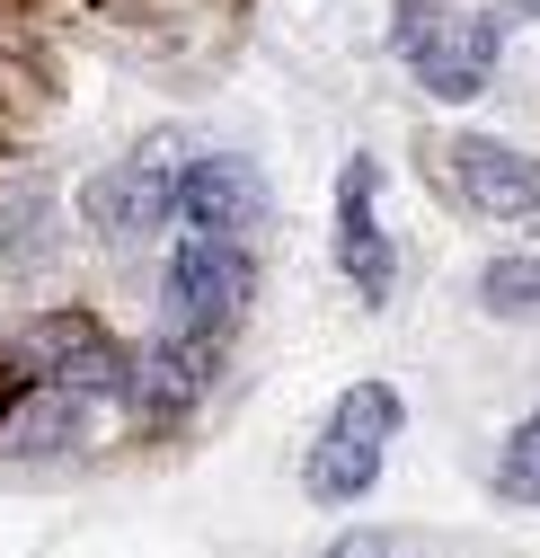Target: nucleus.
Masks as SVG:
<instances>
[{
  "mask_svg": "<svg viewBox=\"0 0 540 558\" xmlns=\"http://www.w3.org/2000/svg\"><path fill=\"white\" fill-rule=\"evenodd\" d=\"M390 435H398V390L390 381H355L346 399L328 408V426H319V444L302 461V487H310L319 506H355L364 487L381 478Z\"/></svg>",
  "mask_w": 540,
  "mask_h": 558,
  "instance_id": "nucleus-1",
  "label": "nucleus"
},
{
  "mask_svg": "<svg viewBox=\"0 0 540 558\" xmlns=\"http://www.w3.org/2000/svg\"><path fill=\"white\" fill-rule=\"evenodd\" d=\"M398 45L417 62V89L461 107L496 81V19L488 10H452V0H408L398 10Z\"/></svg>",
  "mask_w": 540,
  "mask_h": 558,
  "instance_id": "nucleus-2",
  "label": "nucleus"
},
{
  "mask_svg": "<svg viewBox=\"0 0 540 558\" xmlns=\"http://www.w3.org/2000/svg\"><path fill=\"white\" fill-rule=\"evenodd\" d=\"M177 169H186V143H177V133H151L143 151H124L115 169H98L89 195H81L89 231L115 240V248H133V240H151L160 222H177Z\"/></svg>",
  "mask_w": 540,
  "mask_h": 558,
  "instance_id": "nucleus-3",
  "label": "nucleus"
},
{
  "mask_svg": "<svg viewBox=\"0 0 540 558\" xmlns=\"http://www.w3.org/2000/svg\"><path fill=\"white\" fill-rule=\"evenodd\" d=\"M19 373L72 399H133V355L89 319V311H53L19 337Z\"/></svg>",
  "mask_w": 540,
  "mask_h": 558,
  "instance_id": "nucleus-4",
  "label": "nucleus"
},
{
  "mask_svg": "<svg viewBox=\"0 0 540 558\" xmlns=\"http://www.w3.org/2000/svg\"><path fill=\"white\" fill-rule=\"evenodd\" d=\"M248 248L240 240H205V231H186L177 240V257H169V275H160V302H169V328H186V337H231V319L248 311Z\"/></svg>",
  "mask_w": 540,
  "mask_h": 558,
  "instance_id": "nucleus-5",
  "label": "nucleus"
},
{
  "mask_svg": "<svg viewBox=\"0 0 540 558\" xmlns=\"http://www.w3.org/2000/svg\"><path fill=\"white\" fill-rule=\"evenodd\" d=\"M434 178L488 222H531L540 214V160L496 143V133H452V143H434Z\"/></svg>",
  "mask_w": 540,
  "mask_h": 558,
  "instance_id": "nucleus-6",
  "label": "nucleus"
},
{
  "mask_svg": "<svg viewBox=\"0 0 540 558\" xmlns=\"http://www.w3.org/2000/svg\"><path fill=\"white\" fill-rule=\"evenodd\" d=\"M177 222L205 240H248L266 222V169L248 151H205L177 169Z\"/></svg>",
  "mask_w": 540,
  "mask_h": 558,
  "instance_id": "nucleus-7",
  "label": "nucleus"
},
{
  "mask_svg": "<svg viewBox=\"0 0 540 558\" xmlns=\"http://www.w3.org/2000/svg\"><path fill=\"white\" fill-rule=\"evenodd\" d=\"M213 355H222V345L213 337H186V328L151 337L143 355H133V408H143V416H186L195 399H205V381H213Z\"/></svg>",
  "mask_w": 540,
  "mask_h": 558,
  "instance_id": "nucleus-8",
  "label": "nucleus"
},
{
  "mask_svg": "<svg viewBox=\"0 0 540 558\" xmlns=\"http://www.w3.org/2000/svg\"><path fill=\"white\" fill-rule=\"evenodd\" d=\"M372 186H381V169L346 160V178H336V257H346V284L364 302H390V240L372 222Z\"/></svg>",
  "mask_w": 540,
  "mask_h": 558,
  "instance_id": "nucleus-9",
  "label": "nucleus"
},
{
  "mask_svg": "<svg viewBox=\"0 0 540 558\" xmlns=\"http://www.w3.org/2000/svg\"><path fill=\"white\" fill-rule=\"evenodd\" d=\"M81 435H89V399L36 381V390L19 399V426L0 435V452H10V461H53V452H72Z\"/></svg>",
  "mask_w": 540,
  "mask_h": 558,
  "instance_id": "nucleus-10",
  "label": "nucleus"
},
{
  "mask_svg": "<svg viewBox=\"0 0 540 558\" xmlns=\"http://www.w3.org/2000/svg\"><path fill=\"white\" fill-rule=\"evenodd\" d=\"M479 311L488 319H540V248H514V257L479 266Z\"/></svg>",
  "mask_w": 540,
  "mask_h": 558,
  "instance_id": "nucleus-11",
  "label": "nucleus"
},
{
  "mask_svg": "<svg viewBox=\"0 0 540 558\" xmlns=\"http://www.w3.org/2000/svg\"><path fill=\"white\" fill-rule=\"evenodd\" d=\"M45 240H53V195L36 178H19L0 195V257H45Z\"/></svg>",
  "mask_w": 540,
  "mask_h": 558,
  "instance_id": "nucleus-12",
  "label": "nucleus"
},
{
  "mask_svg": "<svg viewBox=\"0 0 540 558\" xmlns=\"http://www.w3.org/2000/svg\"><path fill=\"white\" fill-rule=\"evenodd\" d=\"M496 497H505V506H540V408L514 416V435H505V452H496Z\"/></svg>",
  "mask_w": 540,
  "mask_h": 558,
  "instance_id": "nucleus-13",
  "label": "nucleus"
},
{
  "mask_svg": "<svg viewBox=\"0 0 540 558\" xmlns=\"http://www.w3.org/2000/svg\"><path fill=\"white\" fill-rule=\"evenodd\" d=\"M505 19H514V27H523V19H540V0H505Z\"/></svg>",
  "mask_w": 540,
  "mask_h": 558,
  "instance_id": "nucleus-14",
  "label": "nucleus"
},
{
  "mask_svg": "<svg viewBox=\"0 0 540 558\" xmlns=\"http://www.w3.org/2000/svg\"><path fill=\"white\" fill-rule=\"evenodd\" d=\"M531 222H540V214H531Z\"/></svg>",
  "mask_w": 540,
  "mask_h": 558,
  "instance_id": "nucleus-15",
  "label": "nucleus"
}]
</instances>
